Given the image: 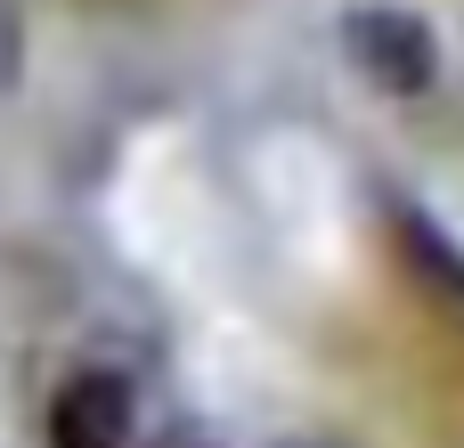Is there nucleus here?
<instances>
[{
	"mask_svg": "<svg viewBox=\"0 0 464 448\" xmlns=\"http://www.w3.org/2000/svg\"><path fill=\"white\" fill-rule=\"evenodd\" d=\"M343 57H351V73H359L367 90H383V98H424V90L440 82V33H432L416 8H400V0L351 8V16H343Z\"/></svg>",
	"mask_w": 464,
	"mask_h": 448,
	"instance_id": "nucleus-1",
	"label": "nucleus"
},
{
	"mask_svg": "<svg viewBox=\"0 0 464 448\" xmlns=\"http://www.w3.org/2000/svg\"><path fill=\"white\" fill-rule=\"evenodd\" d=\"M139 433V392L122 367H82L49 400V448H130Z\"/></svg>",
	"mask_w": 464,
	"mask_h": 448,
	"instance_id": "nucleus-2",
	"label": "nucleus"
},
{
	"mask_svg": "<svg viewBox=\"0 0 464 448\" xmlns=\"http://www.w3.org/2000/svg\"><path fill=\"white\" fill-rule=\"evenodd\" d=\"M392 237H400V253L416 261V278L440 286V294L464 310V245H457V237H449L432 212H416L408 196H392Z\"/></svg>",
	"mask_w": 464,
	"mask_h": 448,
	"instance_id": "nucleus-3",
	"label": "nucleus"
},
{
	"mask_svg": "<svg viewBox=\"0 0 464 448\" xmlns=\"http://www.w3.org/2000/svg\"><path fill=\"white\" fill-rule=\"evenodd\" d=\"M24 82V8L16 0H0V98Z\"/></svg>",
	"mask_w": 464,
	"mask_h": 448,
	"instance_id": "nucleus-4",
	"label": "nucleus"
},
{
	"mask_svg": "<svg viewBox=\"0 0 464 448\" xmlns=\"http://www.w3.org/2000/svg\"><path fill=\"white\" fill-rule=\"evenodd\" d=\"M147 448H228V433H220V424H204V416H171Z\"/></svg>",
	"mask_w": 464,
	"mask_h": 448,
	"instance_id": "nucleus-5",
	"label": "nucleus"
},
{
	"mask_svg": "<svg viewBox=\"0 0 464 448\" xmlns=\"http://www.w3.org/2000/svg\"><path fill=\"white\" fill-rule=\"evenodd\" d=\"M277 448H326V441H277Z\"/></svg>",
	"mask_w": 464,
	"mask_h": 448,
	"instance_id": "nucleus-6",
	"label": "nucleus"
}]
</instances>
